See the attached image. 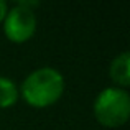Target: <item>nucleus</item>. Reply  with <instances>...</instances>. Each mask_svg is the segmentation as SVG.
Masks as SVG:
<instances>
[{"label":"nucleus","instance_id":"f257e3e1","mask_svg":"<svg viewBox=\"0 0 130 130\" xmlns=\"http://www.w3.org/2000/svg\"><path fill=\"white\" fill-rule=\"evenodd\" d=\"M18 92L33 107H48L63 95L64 76L56 68H38L23 79Z\"/></svg>","mask_w":130,"mask_h":130},{"label":"nucleus","instance_id":"f03ea898","mask_svg":"<svg viewBox=\"0 0 130 130\" xmlns=\"http://www.w3.org/2000/svg\"><path fill=\"white\" fill-rule=\"evenodd\" d=\"M92 109L99 124L105 127H119L128 119L130 94L117 86L105 87L97 94Z\"/></svg>","mask_w":130,"mask_h":130},{"label":"nucleus","instance_id":"7ed1b4c3","mask_svg":"<svg viewBox=\"0 0 130 130\" xmlns=\"http://www.w3.org/2000/svg\"><path fill=\"white\" fill-rule=\"evenodd\" d=\"M36 2H23L20 0L17 5L7 10L3 18V31L10 41L25 43L36 31V15L31 7Z\"/></svg>","mask_w":130,"mask_h":130},{"label":"nucleus","instance_id":"20e7f679","mask_svg":"<svg viewBox=\"0 0 130 130\" xmlns=\"http://www.w3.org/2000/svg\"><path fill=\"white\" fill-rule=\"evenodd\" d=\"M109 73H110L112 81L117 83L119 86H122V89L128 86L130 84V53L128 51H122L120 54H117L112 59Z\"/></svg>","mask_w":130,"mask_h":130},{"label":"nucleus","instance_id":"39448f33","mask_svg":"<svg viewBox=\"0 0 130 130\" xmlns=\"http://www.w3.org/2000/svg\"><path fill=\"white\" fill-rule=\"evenodd\" d=\"M18 95H20V92H18L17 84L10 77L0 76V109L12 107L17 102Z\"/></svg>","mask_w":130,"mask_h":130},{"label":"nucleus","instance_id":"423d86ee","mask_svg":"<svg viewBox=\"0 0 130 130\" xmlns=\"http://www.w3.org/2000/svg\"><path fill=\"white\" fill-rule=\"evenodd\" d=\"M7 10H8V3H7L5 0H0V22H2V20L5 18Z\"/></svg>","mask_w":130,"mask_h":130}]
</instances>
